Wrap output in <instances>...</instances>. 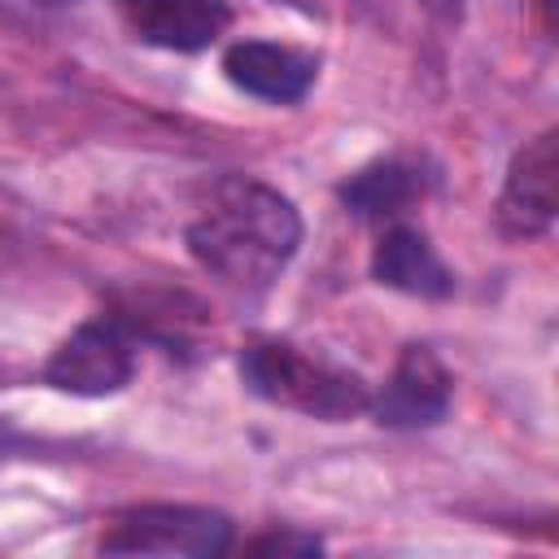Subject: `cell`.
Instances as JSON below:
<instances>
[{"label":"cell","mask_w":559,"mask_h":559,"mask_svg":"<svg viewBox=\"0 0 559 559\" xmlns=\"http://www.w3.org/2000/svg\"><path fill=\"white\" fill-rule=\"evenodd\" d=\"M301 245V218L288 197L258 179H227L214 205L188 227L192 258L227 288H266Z\"/></svg>","instance_id":"1"},{"label":"cell","mask_w":559,"mask_h":559,"mask_svg":"<svg viewBox=\"0 0 559 559\" xmlns=\"http://www.w3.org/2000/svg\"><path fill=\"white\" fill-rule=\"evenodd\" d=\"M240 376L245 384L288 411L314 415V419H349L367 411L371 393L354 371H341L323 358L301 354L288 341H253L240 354Z\"/></svg>","instance_id":"2"},{"label":"cell","mask_w":559,"mask_h":559,"mask_svg":"<svg viewBox=\"0 0 559 559\" xmlns=\"http://www.w3.org/2000/svg\"><path fill=\"white\" fill-rule=\"evenodd\" d=\"M231 546V520L210 507H135L114 520L100 550L109 555H223Z\"/></svg>","instance_id":"3"},{"label":"cell","mask_w":559,"mask_h":559,"mask_svg":"<svg viewBox=\"0 0 559 559\" xmlns=\"http://www.w3.org/2000/svg\"><path fill=\"white\" fill-rule=\"evenodd\" d=\"M135 371L131 336L118 319H92L74 328L48 358L44 380L74 397H105L118 393Z\"/></svg>","instance_id":"4"},{"label":"cell","mask_w":559,"mask_h":559,"mask_svg":"<svg viewBox=\"0 0 559 559\" xmlns=\"http://www.w3.org/2000/svg\"><path fill=\"white\" fill-rule=\"evenodd\" d=\"M450 371L428 345H406L393 362L384 389L367 402L376 424L384 428H432L450 411Z\"/></svg>","instance_id":"5"},{"label":"cell","mask_w":559,"mask_h":559,"mask_svg":"<svg viewBox=\"0 0 559 559\" xmlns=\"http://www.w3.org/2000/svg\"><path fill=\"white\" fill-rule=\"evenodd\" d=\"M559 210V192H555V131H542L537 140H528L507 170L502 197H498V227L511 240H533L542 231H550Z\"/></svg>","instance_id":"6"},{"label":"cell","mask_w":559,"mask_h":559,"mask_svg":"<svg viewBox=\"0 0 559 559\" xmlns=\"http://www.w3.org/2000/svg\"><path fill=\"white\" fill-rule=\"evenodd\" d=\"M114 9L135 39L170 52H201L231 22L227 0H114Z\"/></svg>","instance_id":"7"},{"label":"cell","mask_w":559,"mask_h":559,"mask_svg":"<svg viewBox=\"0 0 559 559\" xmlns=\"http://www.w3.org/2000/svg\"><path fill=\"white\" fill-rule=\"evenodd\" d=\"M223 70L227 79L271 105H293L310 92L319 61L310 52H297L288 44H266V39H240L223 52Z\"/></svg>","instance_id":"8"},{"label":"cell","mask_w":559,"mask_h":559,"mask_svg":"<svg viewBox=\"0 0 559 559\" xmlns=\"http://www.w3.org/2000/svg\"><path fill=\"white\" fill-rule=\"evenodd\" d=\"M371 275L384 288L411 293V297H450L454 293V275L450 266L437 258V249L428 245V236H419L415 227H393L380 236L376 253H371Z\"/></svg>","instance_id":"9"},{"label":"cell","mask_w":559,"mask_h":559,"mask_svg":"<svg viewBox=\"0 0 559 559\" xmlns=\"http://www.w3.org/2000/svg\"><path fill=\"white\" fill-rule=\"evenodd\" d=\"M424 197V175L411 162H376L341 183V201L358 218H397L406 205Z\"/></svg>","instance_id":"10"},{"label":"cell","mask_w":559,"mask_h":559,"mask_svg":"<svg viewBox=\"0 0 559 559\" xmlns=\"http://www.w3.org/2000/svg\"><path fill=\"white\" fill-rule=\"evenodd\" d=\"M249 550H258V555H314L319 550V537H306V533H266V537L249 542Z\"/></svg>","instance_id":"11"},{"label":"cell","mask_w":559,"mask_h":559,"mask_svg":"<svg viewBox=\"0 0 559 559\" xmlns=\"http://www.w3.org/2000/svg\"><path fill=\"white\" fill-rule=\"evenodd\" d=\"M428 9H437L441 17H459V0H424Z\"/></svg>","instance_id":"12"}]
</instances>
